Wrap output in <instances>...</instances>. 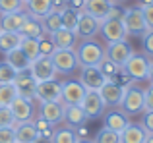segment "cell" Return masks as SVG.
I'll return each mask as SVG.
<instances>
[{"mask_svg":"<svg viewBox=\"0 0 153 143\" xmlns=\"http://www.w3.org/2000/svg\"><path fill=\"white\" fill-rule=\"evenodd\" d=\"M76 56H78L79 68L99 66L105 60V49L93 39H82L78 49H76Z\"/></svg>","mask_w":153,"mask_h":143,"instance_id":"6da1fadb","label":"cell"},{"mask_svg":"<svg viewBox=\"0 0 153 143\" xmlns=\"http://www.w3.org/2000/svg\"><path fill=\"white\" fill-rule=\"evenodd\" d=\"M124 27H126V33L128 35H134V37H142L149 27H147L146 19H143V14H142V8H126L120 15Z\"/></svg>","mask_w":153,"mask_h":143,"instance_id":"7a4b0ae2","label":"cell"},{"mask_svg":"<svg viewBox=\"0 0 153 143\" xmlns=\"http://www.w3.org/2000/svg\"><path fill=\"white\" fill-rule=\"evenodd\" d=\"M122 110L126 114H140L146 110V93H143L142 87L136 85H126V91H124L122 97Z\"/></svg>","mask_w":153,"mask_h":143,"instance_id":"3957f363","label":"cell"},{"mask_svg":"<svg viewBox=\"0 0 153 143\" xmlns=\"http://www.w3.org/2000/svg\"><path fill=\"white\" fill-rule=\"evenodd\" d=\"M51 60L58 74H70L79 68L74 49H54V52L51 54Z\"/></svg>","mask_w":153,"mask_h":143,"instance_id":"277c9868","label":"cell"},{"mask_svg":"<svg viewBox=\"0 0 153 143\" xmlns=\"http://www.w3.org/2000/svg\"><path fill=\"white\" fill-rule=\"evenodd\" d=\"M132 54H134V50H132V45L126 39H124V41H112V43H108L107 49H105V56L114 66H118V68H124V64L130 60Z\"/></svg>","mask_w":153,"mask_h":143,"instance_id":"5b68a950","label":"cell"},{"mask_svg":"<svg viewBox=\"0 0 153 143\" xmlns=\"http://www.w3.org/2000/svg\"><path fill=\"white\" fill-rule=\"evenodd\" d=\"M83 12L95 15L97 19H107V18H120L118 10H116L114 0H85V6H83Z\"/></svg>","mask_w":153,"mask_h":143,"instance_id":"8992f818","label":"cell"},{"mask_svg":"<svg viewBox=\"0 0 153 143\" xmlns=\"http://www.w3.org/2000/svg\"><path fill=\"white\" fill-rule=\"evenodd\" d=\"M149 62L151 60L147 56H143V54H132L130 60L124 64L122 72L130 79H136V81L147 79V74H149Z\"/></svg>","mask_w":153,"mask_h":143,"instance_id":"52a82bcc","label":"cell"},{"mask_svg":"<svg viewBox=\"0 0 153 143\" xmlns=\"http://www.w3.org/2000/svg\"><path fill=\"white\" fill-rule=\"evenodd\" d=\"M29 72H31V75H33V79L37 83L49 81V79H56V74H58L56 68H54V64H52V60H51V56H43V54L31 62Z\"/></svg>","mask_w":153,"mask_h":143,"instance_id":"ba28073f","label":"cell"},{"mask_svg":"<svg viewBox=\"0 0 153 143\" xmlns=\"http://www.w3.org/2000/svg\"><path fill=\"white\" fill-rule=\"evenodd\" d=\"M101 19H97L95 15L87 14V12H79L78 18V25H76V35L79 39H91L101 31Z\"/></svg>","mask_w":153,"mask_h":143,"instance_id":"9c48e42d","label":"cell"},{"mask_svg":"<svg viewBox=\"0 0 153 143\" xmlns=\"http://www.w3.org/2000/svg\"><path fill=\"white\" fill-rule=\"evenodd\" d=\"M99 33L103 35V39L107 43L124 41V39L128 37L126 27H124V23H122V19H120V18H107V19H103L101 31H99Z\"/></svg>","mask_w":153,"mask_h":143,"instance_id":"30bf717a","label":"cell"},{"mask_svg":"<svg viewBox=\"0 0 153 143\" xmlns=\"http://www.w3.org/2000/svg\"><path fill=\"white\" fill-rule=\"evenodd\" d=\"M35 99L39 102H49V101H62V83L56 79L41 81L35 87Z\"/></svg>","mask_w":153,"mask_h":143,"instance_id":"8fae6325","label":"cell"},{"mask_svg":"<svg viewBox=\"0 0 153 143\" xmlns=\"http://www.w3.org/2000/svg\"><path fill=\"white\" fill-rule=\"evenodd\" d=\"M107 81L108 79L105 77V74L101 72L99 66H87V68H82L79 83H82L87 91H99Z\"/></svg>","mask_w":153,"mask_h":143,"instance_id":"7c38bea8","label":"cell"},{"mask_svg":"<svg viewBox=\"0 0 153 143\" xmlns=\"http://www.w3.org/2000/svg\"><path fill=\"white\" fill-rule=\"evenodd\" d=\"M124 91H126V85H120L118 81H111L108 79L101 89H99V95H101V99L105 102V108L107 106H120L122 105Z\"/></svg>","mask_w":153,"mask_h":143,"instance_id":"4fadbf2b","label":"cell"},{"mask_svg":"<svg viewBox=\"0 0 153 143\" xmlns=\"http://www.w3.org/2000/svg\"><path fill=\"white\" fill-rule=\"evenodd\" d=\"M82 108L85 112L87 120H97V118L103 116L105 102H103L101 95H99V91H87L83 101H82Z\"/></svg>","mask_w":153,"mask_h":143,"instance_id":"5bb4252c","label":"cell"},{"mask_svg":"<svg viewBox=\"0 0 153 143\" xmlns=\"http://www.w3.org/2000/svg\"><path fill=\"white\" fill-rule=\"evenodd\" d=\"M87 89L79 83V79H70L62 83V102L64 105H82Z\"/></svg>","mask_w":153,"mask_h":143,"instance_id":"9a60e30c","label":"cell"},{"mask_svg":"<svg viewBox=\"0 0 153 143\" xmlns=\"http://www.w3.org/2000/svg\"><path fill=\"white\" fill-rule=\"evenodd\" d=\"M10 108H12L14 118H16V124H19V122H31V120H33V101H29V99L18 95V97L12 101Z\"/></svg>","mask_w":153,"mask_h":143,"instance_id":"2e32d148","label":"cell"},{"mask_svg":"<svg viewBox=\"0 0 153 143\" xmlns=\"http://www.w3.org/2000/svg\"><path fill=\"white\" fill-rule=\"evenodd\" d=\"M39 116L45 118L51 126H58L64 118V102L62 101L41 102V112H39Z\"/></svg>","mask_w":153,"mask_h":143,"instance_id":"e0dca14e","label":"cell"},{"mask_svg":"<svg viewBox=\"0 0 153 143\" xmlns=\"http://www.w3.org/2000/svg\"><path fill=\"white\" fill-rule=\"evenodd\" d=\"M14 85L18 87V93L22 95V97L29 99V101L35 99V87H37V81L33 79V75H31L29 70L18 72V75H16V79H14Z\"/></svg>","mask_w":153,"mask_h":143,"instance_id":"ac0fdd59","label":"cell"},{"mask_svg":"<svg viewBox=\"0 0 153 143\" xmlns=\"http://www.w3.org/2000/svg\"><path fill=\"white\" fill-rule=\"evenodd\" d=\"M62 122L68 128H79L87 122V116L83 112L82 105H64V118Z\"/></svg>","mask_w":153,"mask_h":143,"instance_id":"d6986e66","label":"cell"},{"mask_svg":"<svg viewBox=\"0 0 153 143\" xmlns=\"http://www.w3.org/2000/svg\"><path fill=\"white\" fill-rule=\"evenodd\" d=\"M14 128H16V143H37L41 139L33 120L31 122H19Z\"/></svg>","mask_w":153,"mask_h":143,"instance_id":"ffe728a7","label":"cell"},{"mask_svg":"<svg viewBox=\"0 0 153 143\" xmlns=\"http://www.w3.org/2000/svg\"><path fill=\"white\" fill-rule=\"evenodd\" d=\"M27 19V12H14V14H2L0 15V31L19 33L22 25Z\"/></svg>","mask_w":153,"mask_h":143,"instance_id":"44dd1931","label":"cell"},{"mask_svg":"<svg viewBox=\"0 0 153 143\" xmlns=\"http://www.w3.org/2000/svg\"><path fill=\"white\" fill-rule=\"evenodd\" d=\"M147 137V132L142 124L128 122V126L120 132V143H143Z\"/></svg>","mask_w":153,"mask_h":143,"instance_id":"7402d4cb","label":"cell"},{"mask_svg":"<svg viewBox=\"0 0 153 143\" xmlns=\"http://www.w3.org/2000/svg\"><path fill=\"white\" fill-rule=\"evenodd\" d=\"M51 41L54 45V49H74L76 41H78V35H76V31L60 27L58 31L51 33Z\"/></svg>","mask_w":153,"mask_h":143,"instance_id":"603a6c76","label":"cell"},{"mask_svg":"<svg viewBox=\"0 0 153 143\" xmlns=\"http://www.w3.org/2000/svg\"><path fill=\"white\" fill-rule=\"evenodd\" d=\"M4 56H6L4 60H6L16 72H25V70H29V66H31V60L27 58V54L23 52L19 46L14 49V50H10V52H6Z\"/></svg>","mask_w":153,"mask_h":143,"instance_id":"cb8c5ba5","label":"cell"},{"mask_svg":"<svg viewBox=\"0 0 153 143\" xmlns=\"http://www.w3.org/2000/svg\"><path fill=\"white\" fill-rule=\"evenodd\" d=\"M25 12L31 18L43 19L49 12H52V0H27L25 2Z\"/></svg>","mask_w":153,"mask_h":143,"instance_id":"d4e9b609","label":"cell"},{"mask_svg":"<svg viewBox=\"0 0 153 143\" xmlns=\"http://www.w3.org/2000/svg\"><path fill=\"white\" fill-rule=\"evenodd\" d=\"M19 35H22V37H31V39H43L45 29H43V25H41V19L27 15L25 23H23L22 29H19Z\"/></svg>","mask_w":153,"mask_h":143,"instance_id":"484cf974","label":"cell"},{"mask_svg":"<svg viewBox=\"0 0 153 143\" xmlns=\"http://www.w3.org/2000/svg\"><path fill=\"white\" fill-rule=\"evenodd\" d=\"M128 114L124 112V110H111V112L105 116V126L111 130H114V132H122L124 128L128 126Z\"/></svg>","mask_w":153,"mask_h":143,"instance_id":"4316f807","label":"cell"},{"mask_svg":"<svg viewBox=\"0 0 153 143\" xmlns=\"http://www.w3.org/2000/svg\"><path fill=\"white\" fill-rule=\"evenodd\" d=\"M22 43V35L19 33H10V31H0V52H10V50L18 49Z\"/></svg>","mask_w":153,"mask_h":143,"instance_id":"83f0119b","label":"cell"},{"mask_svg":"<svg viewBox=\"0 0 153 143\" xmlns=\"http://www.w3.org/2000/svg\"><path fill=\"white\" fill-rule=\"evenodd\" d=\"M78 132H74L72 128H60L52 132L49 143H78Z\"/></svg>","mask_w":153,"mask_h":143,"instance_id":"f1b7e54d","label":"cell"},{"mask_svg":"<svg viewBox=\"0 0 153 143\" xmlns=\"http://www.w3.org/2000/svg\"><path fill=\"white\" fill-rule=\"evenodd\" d=\"M41 25L43 29H45V33H54V31H58L60 27H62V18H60V12H49V14L45 15V18L41 19Z\"/></svg>","mask_w":153,"mask_h":143,"instance_id":"f546056e","label":"cell"},{"mask_svg":"<svg viewBox=\"0 0 153 143\" xmlns=\"http://www.w3.org/2000/svg\"><path fill=\"white\" fill-rule=\"evenodd\" d=\"M19 49L27 54L31 62L35 58L41 56V50H39V39H31V37H22V43H19Z\"/></svg>","mask_w":153,"mask_h":143,"instance_id":"4dcf8cb0","label":"cell"},{"mask_svg":"<svg viewBox=\"0 0 153 143\" xmlns=\"http://www.w3.org/2000/svg\"><path fill=\"white\" fill-rule=\"evenodd\" d=\"M60 18H62V27H66V29H70V31H76L78 18H79V10L66 6V8L60 10Z\"/></svg>","mask_w":153,"mask_h":143,"instance_id":"1f68e13d","label":"cell"},{"mask_svg":"<svg viewBox=\"0 0 153 143\" xmlns=\"http://www.w3.org/2000/svg\"><path fill=\"white\" fill-rule=\"evenodd\" d=\"M18 95V87L14 83H0V106H10Z\"/></svg>","mask_w":153,"mask_h":143,"instance_id":"d6a6232c","label":"cell"},{"mask_svg":"<svg viewBox=\"0 0 153 143\" xmlns=\"http://www.w3.org/2000/svg\"><path fill=\"white\" fill-rule=\"evenodd\" d=\"M93 143H120V133L111 130V128H107V126H103L97 132Z\"/></svg>","mask_w":153,"mask_h":143,"instance_id":"836d02e7","label":"cell"},{"mask_svg":"<svg viewBox=\"0 0 153 143\" xmlns=\"http://www.w3.org/2000/svg\"><path fill=\"white\" fill-rule=\"evenodd\" d=\"M14 12H25L23 0H0V14H14Z\"/></svg>","mask_w":153,"mask_h":143,"instance_id":"e575fe53","label":"cell"},{"mask_svg":"<svg viewBox=\"0 0 153 143\" xmlns=\"http://www.w3.org/2000/svg\"><path fill=\"white\" fill-rule=\"evenodd\" d=\"M33 124H35V128H37V132H39V136H41V139L49 141L51 137H52V132H54V130H52V126L45 120V118H41V116L33 118Z\"/></svg>","mask_w":153,"mask_h":143,"instance_id":"d590c367","label":"cell"},{"mask_svg":"<svg viewBox=\"0 0 153 143\" xmlns=\"http://www.w3.org/2000/svg\"><path fill=\"white\" fill-rule=\"evenodd\" d=\"M99 68H101V72L105 74V77L107 79H111V81H116V75L122 72V68H118V66H114L111 60H108L107 56H105V60L99 64Z\"/></svg>","mask_w":153,"mask_h":143,"instance_id":"8d00e7d4","label":"cell"},{"mask_svg":"<svg viewBox=\"0 0 153 143\" xmlns=\"http://www.w3.org/2000/svg\"><path fill=\"white\" fill-rule=\"evenodd\" d=\"M16 75H18V72L12 68L6 60L0 62V83H14Z\"/></svg>","mask_w":153,"mask_h":143,"instance_id":"74e56055","label":"cell"},{"mask_svg":"<svg viewBox=\"0 0 153 143\" xmlns=\"http://www.w3.org/2000/svg\"><path fill=\"white\" fill-rule=\"evenodd\" d=\"M142 46H143V52H146V56L153 58V29H147L146 33L142 35Z\"/></svg>","mask_w":153,"mask_h":143,"instance_id":"f35d334b","label":"cell"},{"mask_svg":"<svg viewBox=\"0 0 153 143\" xmlns=\"http://www.w3.org/2000/svg\"><path fill=\"white\" fill-rule=\"evenodd\" d=\"M6 126H16V118L10 106H0V128H6Z\"/></svg>","mask_w":153,"mask_h":143,"instance_id":"ab89813d","label":"cell"},{"mask_svg":"<svg viewBox=\"0 0 153 143\" xmlns=\"http://www.w3.org/2000/svg\"><path fill=\"white\" fill-rule=\"evenodd\" d=\"M0 143H16V128L14 126L0 128Z\"/></svg>","mask_w":153,"mask_h":143,"instance_id":"60d3db41","label":"cell"},{"mask_svg":"<svg viewBox=\"0 0 153 143\" xmlns=\"http://www.w3.org/2000/svg\"><path fill=\"white\" fill-rule=\"evenodd\" d=\"M140 124L143 126V130L147 133H153V110H143V116Z\"/></svg>","mask_w":153,"mask_h":143,"instance_id":"b9f144b4","label":"cell"},{"mask_svg":"<svg viewBox=\"0 0 153 143\" xmlns=\"http://www.w3.org/2000/svg\"><path fill=\"white\" fill-rule=\"evenodd\" d=\"M39 50H41L43 56H51L54 52V45H52L51 39H39Z\"/></svg>","mask_w":153,"mask_h":143,"instance_id":"7bdbcfd3","label":"cell"},{"mask_svg":"<svg viewBox=\"0 0 153 143\" xmlns=\"http://www.w3.org/2000/svg\"><path fill=\"white\" fill-rule=\"evenodd\" d=\"M140 8H142V14H143L147 27L153 29V4H146V6H140Z\"/></svg>","mask_w":153,"mask_h":143,"instance_id":"ee69618b","label":"cell"},{"mask_svg":"<svg viewBox=\"0 0 153 143\" xmlns=\"http://www.w3.org/2000/svg\"><path fill=\"white\" fill-rule=\"evenodd\" d=\"M143 93H146V110H153V85L143 89Z\"/></svg>","mask_w":153,"mask_h":143,"instance_id":"f6af8a7d","label":"cell"},{"mask_svg":"<svg viewBox=\"0 0 153 143\" xmlns=\"http://www.w3.org/2000/svg\"><path fill=\"white\" fill-rule=\"evenodd\" d=\"M70 8H76V10H79L82 12L83 10V6H85V0H70Z\"/></svg>","mask_w":153,"mask_h":143,"instance_id":"bcb514c9","label":"cell"},{"mask_svg":"<svg viewBox=\"0 0 153 143\" xmlns=\"http://www.w3.org/2000/svg\"><path fill=\"white\" fill-rule=\"evenodd\" d=\"M147 79H149V83L153 85V60L149 62V74H147Z\"/></svg>","mask_w":153,"mask_h":143,"instance_id":"7dc6e473","label":"cell"},{"mask_svg":"<svg viewBox=\"0 0 153 143\" xmlns=\"http://www.w3.org/2000/svg\"><path fill=\"white\" fill-rule=\"evenodd\" d=\"M143 143H153V133H147V137H146Z\"/></svg>","mask_w":153,"mask_h":143,"instance_id":"c3c4849f","label":"cell"},{"mask_svg":"<svg viewBox=\"0 0 153 143\" xmlns=\"http://www.w3.org/2000/svg\"><path fill=\"white\" fill-rule=\"evenodd\" d=\"M146 4H153V0H140V6H146Z\"/></svg>","mask_w":153,"mask_h":143,"instance_id":"681fc988","label":"cell"},{"mask_svg":"<svg viewBox=\"0 0 153 143\" xmlns=\"http://www.w3.org/2000/svg\"><path fill=\"white\" fill-rule=\"evenodd\" d=\"M78 143H93V141H91V139H82V137H79Z\"/></svg>","mask_w":153,"mask_h":143,"instance_id":"f907efd6","label":"cell"},{"mask_svg":"<svg viewBox=\"0 0 153 143\" xmlns=\"http://www.w3.org/2000/svg\"><path fill=\"white\" fill-rule=\"evenodd\" d=\"M37 143H47V141H45V139H39V141H37Z\"/></svg>","mask_w":153,"mask_h":143,"instance_id":"816d5d0a","label":"cell"},{"mask_svg":"<svg viewBox=\"0 0 153 143\" xmlns=\"http://www.w3.org/2000/svg\"><path fill=\"white\" fill-rule=\"evenodd\" d=\"M118 2H124V0H114V4H118Z\"/></svg>","mask_w":153,"mask_h":143,"instance_id":"f5cc1de1","label":"cell"},{"mask_svg":"<svg viewBox=\"0 0 153 143\" xmlns=\"http://www.w3.org/2000/svg\"><path fill=\"white\" fill-rule=\"evenodd\" d=\"M64 2H70V0H64Z\"/></svg>","mask_w":153,"mask_h":143,"instance_id":"db71d44e","label":"cell"},{"mask_svg":"<svg viewBox=\"0 0 153 143\" xmlns=\"http://www.w3.org/2000/svg\"><path fill=\"white\" fill-rule=\"evenodd\" d=\"M23 2H27V0H23Z\"/></svg>","mask_w":153,"mask_h":143,"instance_id":"11a10c76","label":"cell"}]
</instances>
